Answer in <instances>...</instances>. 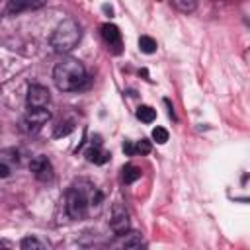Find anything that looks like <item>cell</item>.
I'll return each instance as SVG.
<instances>
[{
    "mask_svg": "<svg viewBox=\"0 0 250 250\" xmlns=\"http://www.w3.org/2000/svg\"><path fill=\"white\" fill-rule=\"evenodd\" d=\"M6 250H8V248H6Z\"/></svg>",
    "mask_w": 250,
    "mask_h": 250,
    "instance_id": "obj_21",
    "label": "cell"
},
{
    "mask_svg": "<svg viewBox=\"0 0 250 250\" xmlns=\"http://www.w3.org/2000/svg\"><path fill=\"white\" fill-rule=\"evenodd\" d=\"M172 6H174L176 10H180V12H186V14H189V12H193V10L197 8V4H195L193 0H174Z\"/></svg>",
    "mask_w": 250,
    "mask_h": 250,
    "instance_id": "obj_15",
    "label": "cell"
},
{
    "mask_svg": "<svg viewBox=\"0 0 250 250\" xmlns=\"http://www.w3.org/2000/svg\"><path fill=\"white\" fill-rule=\"evenodd\" d=\"M102 37L105 41V45L109 47V51L113 55H119L121 53V47H123V41H121V31L117 25L113 23H104L102 25Z\"/></svg>",
    "mask_w": 250,
    "mask_h": 250,
    "instance_id": "obj_8",
    "label": "cell"
},
{
    "mask_svg": "<svg viewBox=\"0 0 250 250\" xmlns=\"http://www.w3.org/2000/svg\"><path fill=\"white\" fill-rule=\"evenodd\" d=\"M104 201V193L88 180L74 182L66 191V213L74 221H84L92 213H98Z\"/></svg>",
    "mask_w": 250,
    "mask_h": 250,
    "instance_id": "obj_1",
    "label": "cell"
},
{
    "mask_svg": "<svg viewBox=\"0 0 250 250\" xmlns=\"http://www.w3.org/2000/svg\"><path fill=\"white\" fill-rule=\"evenodd\" d=\"M43 2H10L8 4V12L18 14L21 10H33V8H41Z\"/></svg>",
    "mask_w": 250,
    "mask_h": 250,
    "instance_id": "obj_11",
    "label": "cell"
},
{
    "mask_svg": "<svg viewBox=\"0 0 250 250\" xmlns=\"http://www.w3.org/2000/svg\"><path fill=\"white\" fill-rule=\"evenodd\" d=\"M8 176H10V168L4 162H0V178H8Z\"/></svg>",
    "mask_w": 250,
    "mask_h": 250,
    "instance_id": "obj_18",
    "label": "cell"
},
{
    "mask_svg": "<svg viewBox=\"0 0 250 250\" xmlns=\"http://www.w3.org/2000/svg\"><path fill=\"white\" fill-rule=\"evenodd\" d=\"M21 250H47V246L35 236H25L21 240Z\"/></svg>",
    "mask_w": 250,
    "mask_h": 250,
    "instance_id": "obj_13",
    "label": "cell"
},
{
    "mask_svg": "<svg viewBox=\"0 0 250 250\" xmlns=\"http://www.w3.org/2000/svg\"><path fill=\"white\" fill-rule=\"evenodd\" d=\"M80 39H82L80 23L72 18H66L55 27V31L51 35V47L57 53H68L80 43Z\"/></svg>",
    "mask_w": 250,
    "mask_h": 250,
    "instance_id": "obj_3",
    "label": "cell"
},
{
    "mask_svg": "<svg viewBox=\"0 0 250 250\" xmlns=\"http://www.w3.org/2000/svg\"><path fill=\"white\" fill-rule=\"evenodd\" d=\"M84 156H86L88 162H94V164H104V162H107V158H109V154H107L105 150H102L100 137H96V141L90 145V148H86Z\"/></svg>",
    "mask_w": 250,
    "mask_h": 250,
    "instance_id": "obj_9",
    "label": "cell"
},
{
    "mask_svg": "<svg viewBox=\"0 0 250 250\" xmlns=\"http://www.w3.org/2000/svg\"><path fill=\"white\" fill-rule=\"evenodd\" d=\"M29 170H31V174H33L39 182H51V180L55 178L53 164H51V160H49L47 156H43V154H37L35 158H31Z\"/></svg>",
    "mask_w": 250,
    "mask_h": 250,
    "instance_id": "obj_5",
    "label": "cell"
},
{
    "mask_svg": "<svg viewBox=\"0 0 250 250\" xmlns=\"http://www.w3.org/2000/svg\"><path fill=\"white\" fill-rule=\"evenodd\" d=\"M127 250H145V246H143V244H141V240H139V242H135L133 246H129Z\"/></svg>",
    "mask_w": 250,
    "mask_h": 250,
    "instance_id": "obj_19",
    "label": "cell"
},
{
    "mask_svg": "<svg viewBox=\"0 0 250 250\" xmlns=\"http://www.w3.org/2000/svg\"><path fill=\"white\" fill-rule=\"evenodd\" d=\"M121 172H123V174H121L123 184H133V182H137V180L141 178V168H137V166H133V164L123 166Z\"/></svg>",
    "mask_w": 250,
    "mask_h": 250,
    "instance_id": "obj_10",
    "label": "cell"
},
{
    "mask_svg": "<svg viewBox=\"0 0 250 250\" xmlns=\"http://www.w3.org/2000/svg\"><path fill=\"white\" fill-rule=\"evenodd\" d=\"M51 102V92L41 86V84H31L27 88V98H25V104L27 107H47Z\"/></svg>",
    "mask_w": 250,
    "mask_h": 250,
    "instance_id": "obj_7",
    "label": "cell"
},
{
    "mask_svg": "<svg viewBox=\"0 0 250 250\" xmlns=\"http://www.w3.org/2000/svg\"><path fill=\"white\" fill-rule=\"evenodd\" d=\"M137 117H139L143 123H152L154 117H156V109H152L150 105H139V109H137Z\"/></svg>",
    "mask_w": 250,
    "mask_h": 250,
    "instance_id": "obj_12",
    "label": "cell"
},
{
    "mask_svg": "<svg viewBox=\"0 0 250 250\" xmlns=\"http://www.w3.org/2000/svg\"><path fill=\"white\" fill-rule=\"evenodd\" d=\"M86 68L78 59L66 57L57 62L53 70V80L61 92H74L86 84Z\"/></svg>",
    "mask_w": 250,
    "mask_h": 250,
    "instance_id": "obj_2",
    "label": "cell"
},
{
    "mask_svg": "<svg viewBox=\"0 0 250 250\" xmlns=\"http://www.w3.org/2000/svg\"><path fill=\"white\" fill-rule=\"evenodd\" d=\"M139 49H141L143 53L150 55V53L156 51V41H154L152 37H148V35H141V37H139Z\"/></svg>",
    "mask_w": 250,
    "mask_h": 250,
    "instance_id": "obj_14",
    "label": "cell"
},
{
    "mask_svg": "<svg viewBox=\"0 0 250 250\" xmlns=\"http://www.w3.org/2000/svg\"><path fill=\"white\" fill-rule=\"evenodd\" d=\"M51 119V111L47 107H29L21 117V125L25 131H39Z\"/></svg>",
    "mask_w": 250,
    "mask_h": 250,
    "instance_id": "obj_4",
    "label": "cell"
},
{
    "mask_svg": "<svg viewBox=\"0 0 250 250\" xmlns=\"http://www.w3.org/2000/svg\"><path fill=\"white\" fill-rule=\"evenodd\" d=\"M0 250H6V246H4V244H2V242H0Z\"/></svg>",
    "mask_w": 250,
    "mask_h": 250,
    "instance_id": "obj_20",
    "label": "cell"
},
{
    "mask_svg": "<svg viewBox=\"0 0 250 250\" xmlns=\"http://www.w3.org/2000/svg\"><path fill=\"white\" fill-rule=\"evenodd\" d=\"M109 227H111V230H113L117 236L127 234V230H129V215H127V209H125L121 203H113Z\"/></svg>",
    "mask_w": 250,
    "mask_h": 250,
    "instance_id": "obj_6",
    "label": "cell"
},
{
    "mask_svg": "<svg viewBox=\"0 0 250 250\" xmlns=\"http://www.w3.org/2000/svg\"><path fill=\"white\" fill-rule=\"evenodd\" d=\"M150 148H152V146H150V143H148L146 139H141L137 145H133V152H135V154H137V152H139V154H148Z\"/></svg>",
    "mask_w": 250,
    "mask_h": 250,
    "instance_id": "obj_17",
    "label": "cell"
},
{
    "mask_svg": "<svg viewBox=\"0 0 250 250\" xmlns=\"http://www.w3.org/2000/svg\"><path fill=\"white\" fill-rule=\"evenodd\" d=\"M152 139L158 143V145H164L168 141V131L164 127H154L152 129Z\"/></svg>",
    "mask_w": 250,
    "mask_h": 250,
    "instance_id": "obj_16",
    "label": "cell"
}]
</instances>
